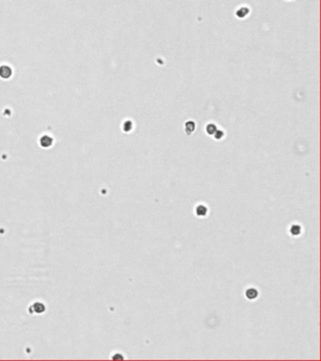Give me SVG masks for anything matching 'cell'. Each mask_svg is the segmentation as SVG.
Instances as JSON below:
<instances>
[{"label": "cell", "instance_id": "obj_1", "mask_svg": "<svg viewBox=\"0 0 321 361\" xmlns=\"http://www.w3.org/2000/svg\"><path fill=\"white\" fill-rule=\"evenodd\" d=\"M246 296L248 299L250 300H253L255 299L257 296H258V292L256 289H253V288H250L246 291Z\"/></svg>", "mask_w": 321, "mask_h": 361}, {"label": "cell", "instance_id": "obj_2", "mask_svg": "<svg viewBox=\"0 0 321 361\" xmlns=\"http://www.w3.org/2000/svg\"><path fill=\"white\" fill-rule=\"evenodd\" d=\"M196 214L198 216H205L207 214V208L204 205H199L196 208Z\"/></svg>", "mask_w": 321, "mask_h": 361}, {"label": "cell", "instance_id": "obj_3", "mask_svg": "<svg viewBox=\"0 0 321 361\" xmlns=\"http://www.w3.org/2000/svg\"><path fill=\"white\" fill-rule=\"evenodd\" d=\"M290 232L292 235L294 236H297V235H300L301 232H302V228L300 225H293L290 229Z\"/></svg>", "mask_w": 321, "mask_h": 361}]
</instances>
